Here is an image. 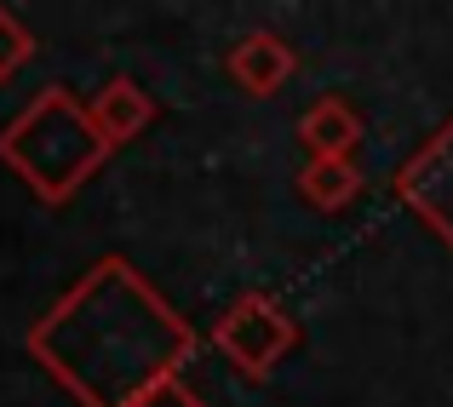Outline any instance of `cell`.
<instances>
[]
</instances>
